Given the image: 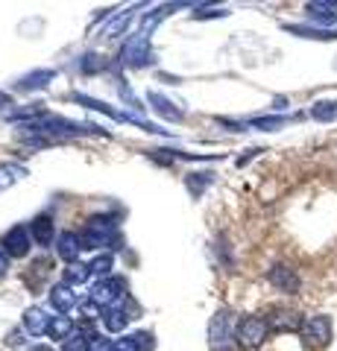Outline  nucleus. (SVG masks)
Returning <instances> with one entry per match:
<instances>
[{
	"label": "nucleus",
	"mask_w": 337,
	"mask_h": 351,
	"mask_svg": "<svg viewBox=\"0 0 337 351\" xmlns=\"http://www.w3.org/2000/svg\"><path fill=\"white\" fill-rule=\"evenodd\" d=\"M302 343H305L308 348H323L329 346L332 339V319L329 316H311V319L302 322Z\"/></svg>",
	"instance_id": "f257e3e1"
},
{
	"label": "nucleus",
	"mask_w": 337,
	"mask_h": 351,
	"mask_svg": "<svg viewBox=\"0 0 337 351\" xmlns=\"http://www.w3.org/2000/svg\"><path fill=\"white\" fill-rule=\"evenodd\" d=\"M267 331H270V325H267L264 316H246V319L237 325V339H241V346L253 348V346L264 343Z\"/></svg>",
	"instance_id": "f03ea898"
},
{
	"label": "nucleus",
	"mask_w": 337,
	"mask_h": 351,
	"mask_svg": "<svg viewBox=\"0 0 337 351\" xmlns=\"http://www.w3.org/2000/svg\"><path fill=\"white\" fill-rule=\"evenodd\" d=\"M211 348L214 351H229L232 348V313L220 311L211 322Z\"/></svg>",
	"instance_id": "7ed1b4c3"
},
{
	"label": "nucleus",
	"mask_w": 337,
	"mask_h": 351,
	"mask_svg": "<svg viewBox=\"0 0 337 351\" xmlns=\"http://www.w3.org/2000/svg\"><path fill=\"white\" fill-rule=\"evenodd\" d=\"M270 331L279 334H290V331H302V316L297 311H273V316L267 319Z\"/></svg>",
	"instance_id": "20e7f679"
},
{
	"label": "nucleus",
	"mask_w": 337,
	"mask_h": 351,
	"mask_svg": "<svg viewBox=\"0 0 337 351\" xmlns=\"http://www.w3.org/2000/svg\"><path fill=\"white\" fill-rule=\"evenodd\" d=\"M270 284H273L276 290H281V293H297L299 290V276L293 272L290 267H273L270 269Z\"/></svg>",
	"instance_id": "39448f33"
},
{
	"label": "nucleus",
	"mask_w": 337,
	"mask_h": 351,
	"mask_svg": "<svg viewBox=\"0 0 337 351\" xmlns=\"http://www.w3.org/2000/svg\"><path fill=\"white\" fill-rule=\"evenodd\" d=\"M3 246L12 252V255H27V234L18 232V228H12V232L3 237Z\"/></svg>",
	"instance_id": "423d86ee"
},
{
	"label": "nucleus",
	"mask_w": 337,
	"mask_h": 351,
	"mask_svg": "<svg viewBox=\"0 0 337 351\" xmlns=\"http://www.w3.org/2000/svg\"><path fill=\"white\" fill-rule=\"evenodd\" d=\"M308 12H311V18L323 21V24H332V21L337 18V3H311Z\"/></svg>",
	"instance_id": "0eeeda50"
},
{
	"label": "nucleus",
	"mask_w": 337,
	"mask_h": 351,
	"mask_svg": "<svg viewBox=\"0 0 337 351\" xmlns=\"http://www.w3.org/2000/svg\"><path fill=\"white\" fill-rule=\"evenodd\" d=\"M15 173L21 176V170H15V167H0V188H6L9 182H15Z\"/></svg>",
	"instance_id": "6e6552de"
},
{
	"label": "nucleus",
	"mask_w": 337,
	"mask_h": 351,
	"mask_svg": "<svg viewBox=\"0 0 337 351\" xmlns=\"http://www.w3.org/2000/svg\"><path fill=\"white\" fill-rule=\"evenodd\" d=\"M3 263H6V261H3V255H0V272H3Z\"/></svg>",
	"instance_id": "1a4fd4ad"
}]
</instances>
